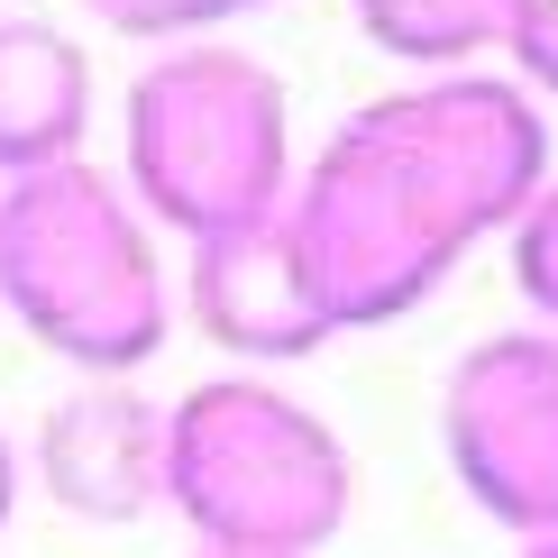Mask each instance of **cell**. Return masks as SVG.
Instances as JSON below:
<instances>
[{
	"label": "cell",
	"mask_w": 558,
	"mask_h": 558,
	"mask_svg": "<svg viewBox=\"0 0 558 558\" xmlns=\"http://www.w3.org/2000/svg\"><path fill=\"white\" fill-rule=\"evenodd\" d=\"M549 183V120L504 74H430L348 110L293 166L284 229L312 266L330 330L422 312L476 239L513 229Z\"/></svg>",
	"instance_id": "6da1fadb"
},
{
	"label": "cell",
	"mask_w": 558,
	"mask_h": 558,
	"mask_svg": "<svg viewBox=\"0 0 558 558\" xmlns=\"http://www.w3.org/2000/svg\"><path fill=\"white\" fill-rule=\"evenodd\" d=\"M0 312L83 376H137L174 330V293L137 202L101 166L0 183Z\"/></svg>",
	"instance_id": "7a4b0ae2"
},
{
	"label": "cell",
	"mask_w": 558,
	"mask_h": 558,
	"mask_svg": "<svg viewBox=\"0 0 558 558\" xmlns=\"http://www.w3.org/2000/svg\"><path fill=\"white\" fill-rule=\"evenodd\" d=\"M166 504L193 549L320 558L348 531L357 458L275 376H211L166 403Z\"/></svg>",
	"instance_id": "3957f363"
},
{
	"label": "cell",
	"mask_w": 558,
	"mask_h": 558,
	"mask_svg": "<svg viewBox=\"0 0 558 558\" xmlns=\"http://www.w3.org/2000/svg\"><path fill=\"white\" fill-rule=\"evenodd\" d=\"M129 202L174 239L257 229L293 202V101L247 46L193 37L129 83Z\"/></svg>",
	"instance_id": "277c9868"
},
{
	"label": "cell",
	"mask_w": 558,
	"mask_h": 558,
	"mask_svg": "<svg viewBox=\"0 0 558 558\" xmlns=\"http://www.w3.org/2000/svg\"><path fill=\"white\" fill-rule=\"evenodd\" d=\"M439 439L449 476L476 513L504 531L549 541L558 531V339L549 330H495L439 385Z\"/></svg>",
	"instance_id": "5b68a950"
},
{
	"label": "cell",
	"mask_w": 558,
	"mask_h": 558,
	"mask_svg": "<svg viewBox=\"0 0 558 558\" xmlns=\"http://www.w3.org/2000/svg\"><path fill=\"white\" fill-rule=\"evenodd\" d=\"M28 468L74 522H147L166 504V403L129 376H83L46 403Z\"/></svg>",
	"instance_id": "8992f818"
},
{
	"label": "cell",
	"mask_w": 558,
	"mask_h": 558,
	"mask_svg": "<svg viewBox=\"0 0 558 558\" xmlns=\"http://www.w3.org/2000/svg\"><path fill=\"white\" fill-rule=\"evenodd\" d=\"M183 302H193L202 339L239 357V376H266V366H302L320 357L339 330L312 293V266H302L284 211L257 229H220V239L193 247L183 266Z\"/></svg>",
	"instance_id": "52a82bcc"
},
{
	"label": "cell",
	"mask_w": 558,
	"mask_h": 558,
	"mask_svg": "<svg viewBox=\"0 0 558 558\" xmlns=\"http://www.w3.org/2000/svg\"><path fill=\"white\" fill-rule=\"evenodd\" d=\"M92 129V56L56 19H0V183L74 166Z\"/></svg>",
	"instance_id": "ba28073f"
},
{
	"label": "cell",
	"mask_w": 558,
	"mask_h": 558,
	"mask_svg": "<svg viewBox=\"0 0 558 558\" xmlns=\"http://www.w3.org/2000/svg\"><path fill=\"white\" fill-rule=\"evenodd\" d=\"M513 0H357L366 46H385L393 64H422V74H476L485 46H504Z\"/></svg>",
	"instance_id": "9c48e42d"
},
{
	"label": "cell",
	"mask_w": 558,
	"mask_h": 558,
	"mask_svg": "<svg viewBox=\"0 0 558 558\" xmlns=\"http://www.w3.org/2000/svg\"><path fill=\"white\" fill-rule=\"evenodd\" d=\"M101 28H120V37H147V46H193L202 28H220V19H239V10H266V0H83Z\"/></svg>",
	"instance_id": "30bf717a"
},
{
	"label": "cell",
	"mask_w": 558,
	"mask_h": 558,
	"mask_svg": "<svg viewBox=\"0 0 558 558\" xmlns=\"http://www.w3.org/2000/svg\"><path fill=\"white\" fill-rule=\"evenodd\" d=\"M513 284H522L531 312H541V330L558 339V183H541L531 211L513 220Z\"/></svg>",
	"instance_id": "8fae6325"
},
{
	"label": "cell",
	"mask_w": 558,
	"mask_h": 558,
	"mask_svg": "<svg viewBox=\"0 0 558 558\" xmlns=\"http://www.w3.org/2000/svg\"><path fill=\"white\" fill-rule=\"evenodd\" d=\"M504 56H513L522 92H558V0H513V19H504Z\"/></svg>",
	"instance_id": "7c38bea8"
},
{
	"label": "cell",
	"mask_w": 558,
	"mask_h": 558,
	"mask_svg": "<svg viewBox=\"0 0 558 558\" xmlns=\"http://www.w3.org/2000/svg\"><path fill=\"white\" fill-rule=\"evenodd\" d=\"M10 504H19V449H10V430H0V531H10Z\"/></svg>",
	"instance_id": "4fadbf2b"
},
{
	"label": "cell",
	"mask_w": 558,
	"mask_h": 558,
	"mask_svg": "<svg viewBox=\"0 0 558 558\" xmlns=\"http://www.w3.org/2000/svg\"><path fill=\"white\" fill-rule=\"evenodd\" d=\"M522 558H558V531H549V541H531V549H522Z\"/></svg>",
	"instance_id": "5bb4252c"
},
{
	"label": "cell",
	"mask_w": 558,
	"mask_h": 558,
	"mask_svg": "<svg viewBox=\"0 0 558 558\" xmlns=\"http://www.w3.org/2000/svg\"><path fill=\"white\" fill-rule=\"evenodd\" d=\"M183 558H247V549H183Z\"/></svg>",
	"instance_id": "9a60e30c"
}]
</instances>
